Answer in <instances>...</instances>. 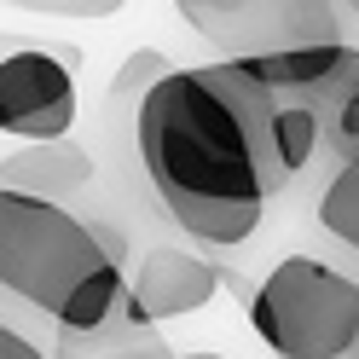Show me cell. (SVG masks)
I'll return each instance as SVG.
<instances>
[{"mask_svg":"<svg viewBox=\"0 0 359 359\" xmlns=\"http://www.w3.org/2000/svg\"><path fill=\"white\" fill-rule=\"evenodd\" d=\"M319 128H325V145L342 156V163H359V93H348L330 110H319Z\"/></svg>","mask_w":359,"mask_h":359,"instance_id":"30bf717a","label":"cell"},{"mask_svg":"<svg viewBox=\"0 0 359 359\" xmlns=\"http://www.w3.org/2000/svg\"><path fill=\"white\" fill-rule=\"evenodd\" d=\"M93 180V156L81 145L58 140V145H35V151H18L0 163V186L24 191V197H47V203H64L70 209V197Z\"/></svg>","mask_w":359,"mask_h":359,"instance_id":"ba28073f","label":"cell"},{"mask_svg":"<svg viewBox=\"0 0 359 359\" xmlns=\"http://www.w3.org/2000/svg\"><path fill=\"white\" fill-rule=\"evenodd\" d=\"M0 359H47V336L24 330L12 313H0Z\"/></svg>","mask_w":359,"mask_h":359,"instance_id":"8fae6325","label":"cell"},{"mask_svg":"<svg viewBox=\"0 0 359 359\" xmlns=\"http://www.w3.org/2000/svg\"><path fill=\"white\" fill-rule=\"evenodd\" d=\"M180 18L203 41H215L226 64L342 41V6L319 0H186Z\"/></svg>","mask_w":359,"mask_h":359,"instance_id":"277c9868","label":"cell"},{"mask_svg":"<svg viewBox=\"0 0 359 359\" xmlns=\"http://www.w3.org/2000/svg\"><path fill=\"white\" fill-rule=\"evenodd\" d=\"M250 325L273 359H348L359 342V278L319 255H284L255 284Z\"/></svg>","mask_w":359,"mask_h":359,"instance_id":"3957f363","label":"cell"},{"mask_svg":"<svg viewBox=\"0 0 359 359\" xmlns=\"http://www.w3.org/2000/svg\"><path fill=\"white\" fill-rule=\"evenodd\" d=\"M220 296V266L197 250H180V243H156L140 255V273L128 278V307L122 319L133 330L186 319V313H203Z\"/></svg>","mask_w":359,"mask_h":359,"instance_id":"8992f818","label":"cell"},{"mask_svg":"<svg viewBox=\"0 0 359 359\" xmlns=\"http://www.w3.org/2000/svg\"><path fill=\"white\" fill-rule=\"evenodd\" d=\"M319 226L342 243V250L359 255V163H342L330 174V186L319 197Z\"/></svg>","mask_w":359,"mask_h":359,"instance_id":"9c48e42d","label":"cell"},{"mask_svg":"<svg viewBox=\"0 0 359 359\" xmlns=\"http://www.w3.org/2000/svg\"><path fill=\"white\" fill-rule=\"evenodd\" d=\"M122 359H180V353H168L163 342H156V336H140V348L128 342V348H122Z\"/></svg>","mask_w":359,"mask_h":359,"instance_id":"7c38bea8","label":"cell"},{"mask_svg":"<svg viewBox=\"0 0 359 359\" xmlns=\"http://www.w3.org/2000/svg\"><path fill=\"white\" fill-rule=\"evenodd\" d=\"M261 104L266 93L226 58L186 70L174 64L133 99V163L151 180L163 215L203 250H243L261 232L266 203L278 197L255 133Z\"/></svg>","mask_w":359,"mask_h":359,"instance_id":"6da1fadb","label":"cell"},{"mask_svg":"<svg viewBox=\"0 0 359 359\" xmlns=\"http://www.w3.org/2000/svg\"><path fill=\"white\" fill-rule=\"evenodd\" d=\"M348 359H359V342H353V353H348Z\"/></svg>","mask_w":359,"mask_h":359,"instance_id":"5bb4252c","label":"cell"},{"mask_svg":"<svg viewBox=\"0 0 359 359\" xmlns=\"http://www.w3.org/2000/svg\"><path fill=\"white\" fill-rule=\"evenodd\" d=\"M64 53L47 47H6L0 53V133L29 145H58L76 128V76Z\"/></svg>","mask_w":359,"mask_h":359,"instance_id":"5b68a950","label":"cell"},{"mask_svg":"<svg viewBox=\"0 0 359 359\" xmlns=\"http://www.w3.org/2000/svg\"><path fill=\"white\" fill-rule=\"evenodd\" d=\"M104 261H122V243L87 226L76 209L24 197L0 186V296L58 319L64 302L99 273Z\"/></svg>","mask_w":359,"mask_h":359,"instance_id":"7a4b0ae2","label":"cell"},{"mask_svg":"<svg viewBox=\"0 0 359 359\" xmlns=\"http://www.w3.org/2000/svg\"><path fill=\"white\" fill-rule=\"evenodd\" d=\"M255 133H261V163H266V174H273V191H284L296 174H307V163L325 145L319 116H313L307 104H296V99H266Z\"/></svg>","mask_w":359,"mask_h":359,"instance_id":"52a82bcc","label":"cell"},{"mask_svg":"<svg viewBox=\"0 0 359 359\" xmlns=\"http://www.w3.org/2000/svg\"><path fill=\"white\" fill-rule=\"evenodd\" d=\"M180 359H220V353H180Z\"/></svg>","mask_w":359,"mask_h":359,"instance_id":"4fadbf2b","label":"cell"}]
</instances>
